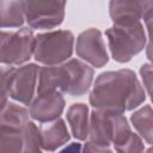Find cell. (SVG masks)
<instances>
[{
	"mask_svg": "<svg viewBox=\"0 0 153 153\" xmlns=\"http://www.w3.org/2000/svg\"><path fill=\"white\" fill-rule=\"evenodd\" d=\"M67 121L72 134L78 140H86L90 131L88 108L85 104H73L67 111Z\"/></svg>",
	"mask_w": 153,
	"mask_h": 153,
	"instance_id": "13",
	"label": "cell"
},
{
	"mask_svg": "<svg viewBox=\"0 0 153 153\" xmlns=\"http://www.w3.org/2000/svg\"><path fill=\"white\" fill-rule=\"evenodd\" d=\"M65 99L60 92H48L38 94L31 103L30 116L38 122H51L62 114Z\"/></svg>",
	"mask_w": 153,
	"mask_h": 153,
	"instance_id": "11",
	"label": "cell"
},
{
	"mask_svg": "<svg viewBox=\"0 0 153 153\" xmlns=\"http://www.w3.org/2000/svg\"><path fill=\"white\" fill-rule=\"evenodd\" d=\"M29 122V112L25 108L10 102L1 106V126L24 129Z\"/></svg>",
	"mask_w": 153,
	"mask_h": 153,
	"instance_id": "16",
	"label": "cell"
},
{
	"mask_svg": "<svg viewBox=\"0 0 153 153\" xmlns=\"http://www.w3.org/2000/svg\"><path fill=\"white\" fill-rule=\"evenodd\" d=\"M145 24L148 31V42H153V13L145 19Z\"/></svg>",
	"mask_w": 153,
	"mask_h": 153,
	"instance_id": "23",
	"label": "cell"
},
{
	"mask_svg": "<svg viewBox=\"0 0 153 153\" xmlns=\"http://www.w3.org/2000/svg\"><path fill=\"white\" fill-rule=\"evenodd\" d=\"M24 1H0L1 27H18L24 23Z\"/></svg>",
	"mask_w": 153,
	"mask_h": 153,
	"instance_id": "14",
	"label": "cell"
},
{
	"mask_svg": "<svg viewBox=\"0 0 153 153\" xmlns=\"http://www.w3.org/2000/svg\"><path fill=\"white\" fill-rule=\"evenodd\" d=\"M39 130L33 122H29L24 128V147L23 153H42L41 152Z\"/></svg>",
	"mask_w": 153,
	"mask_h": 153,
	"instance_id": "18",
	"label": "cell"
},
{
	"mask_svg": "<svg viewBox=\"0 0 153 153\" xmlns=\"http://www.w3.org/2000/svg\"><path fill=\"white\" fill-rule=\"evenodd\" d=\"M36 37L29 27L14 32H1L0 60L5 65H20L27 61L35 53Z\"/></svg>",
	"mask_w": 153,
	"mask_h": 153,
	"instance_id": "7",
	"label": "cell"
},
{
	"mask_svg": "<svg viewBox=\"0 0 153 153\" xmlns=\"http://www.w3.org/2000/svg\"><path fill=\"white\" fill-rule=\"evenodd\" d=\"M117 153H143V142L139 135L131 133L123 142L115 146Z\"/></svg>",
	"mask_w": 153,
	"mask_h": 153,
	"instance_id": "19",
	"label": "cell"
},
{
	"mask_svg": "<svg viewBox=\"0 0 153 153\" xmlns=\"http://www.w3.org/2000/svg\"><path fill=\"white\" fill-rule=\"evenodd\" d=\"M105 35L111 55L117 62H128L146 44L145 30L140 22L114 24L105 31Z\"/></svg>",
	"mask_w": 153,
	"mask_h": 153,
	"instance_id": "4",
	"label": "cell"
},
{
	"mask_svg": "<svg viewBox=\"0 0 153 153\" xmlns=\"http://www.w3.org/2000/svg\"><path fill=\"white\" fill-rule=\"evenodd\" d=\"M146 153H153V147H151V148H149V149H148Z\"/></svg>",
	"mask_w": 153,
	"mask_h": 153,
	"instance_id": "25",
	"label": "cell"
},
{
	"mask_svg": "<svg viewBox=\"0 0 153 153\" xmlns=\"http://www.w3.org/2000/svg\"><path fill=\"white\" fill-rule=\"evenodd\" d=\"M145 98V91L137 76L130 69L99 74L90 93L92 106L118 114L137 108Z\"/></svg>",
	"mask_w": 153,
	"mask_h": 153,
	"instance_id": "1",
	"label": "cell"
},
{
	"mask_svg": "<svg viewBox=\"0 0 153 153\" xmlns=\"http://www.w3.org/2000/svg\"><path fill=\"white\" fill-rule=\"evenodd\" d=\"M76 54L93 67H103L108 63V53L102 32L98 29H88L76 38Z\"/></svg>",
	"mask_w": 153,
	"mask_h": 153,
	"instance_id": "9",
	"label": "cell"
},
{
	"mask_svg": "<svg viewBox=\"0 0 153 153\" xmlns=\"http://www.w3.org/2000/svg\"><path fill=\"white\" fill-rule=\"evenodd\" d=\"M131 134L127 118L118 112L93 110L90 117V142L99 147L120 145Z\"/></svg>",
	"mask_w": 153,
	"mask_h": 153,
	"instance_id": "3",
	"label": "cell"
},
{
	"mask_svg": "<svg viewBox=\"0 0 153 153\" xmlns=\"http://www.w3.org/2000/svg\"><path fill=\"white\" fill-rule=\"evenodd\" d=\"M74 36L71 31L57 30L36 36L35 59L44 65H59L71 57Z\"/></svg>",
	"mask_w": 153,
	"mask_h": 153,
	"instance_id": "6",
	"label": "cell"
},
{
	"mask_svg": "<svg viewBox=\"0 0 153 153\" xmlns=\"http://www.w3.org/2000/svg\"><path fill=\"white\" fill-rule=\"evenodd\" d=\"M146 55H147L148 60H151L153 63V42H148L147 48H146Z\"/></svg>",
	"mask_w": 153,
	"mask_h": 153,
	"instance_id": "24",
	"label": "cell"
},
{
	"mask_svg": "<svg viewBox=\"0 0 153 153\" xmlns=\"http://www.w3.org/2000/svg\"><path fill=\"white\" fill-rule=\"evenodd\" d=\"M93 69L79 60H69L57 67L39 69L37 93L65 92L71 96H82L90 88Z\"/></svg>",
	"mask_w": 153,
	"mask_h": 153,
	"instance_id": "2",
	"label": "cell"
},
{
	"mask_svg": "<svg viewBox=\"0 0 153 153\" xmlns=\"http://www.w3.org/2000/svg\"><path fill=\"white\" fill-rule=\"evenodd\" d=\"M39 67L30 63L22 66L19 68L13 67H2L1 69V86H2V105L6 102V97L10 96L11 98L23 103L30 104L35 87L37 82V78L39 75Z\"/></svg>",
	"mask_w": 153,
	"mask_h": 153,
	"instance_id": "5",
	"label": "cell"
},
{
	"mask_svg": "<svg viewBox=\"0 0 153 153\" xmlns=\"http://www.w3.org/2000/svg\"><path fill=\"white\" fill-rule=\"evenodd\" d=\"M131 123L145 141L153 143V109L149 105L135 111L131 115Z\"/></svg>",
	"mask_w": 153,
	"mask_h": 153,
	"instance_id": "17",
	"label": "cell"
},
{
	"mask_svg": "<svg viewBox=\"0 0 153 153\" xmlns=\"http://www.w3.org/2000/svg\"><path fill=\"white\" fill-rule=\"evenodd\" d=\"M140 75L143 80L145 87L151 96L153 97V63H145L140 68Z\"/></svg>",
	"mask_w": 153,
	"mask_h": 153,
	"instance_id": "20",
	"label": "cell"
},
{
	"mask_svg": "<svg viewBox=\"0 0 153 153\" xmlns=\"http://www.w3.org/2000/svg\"><path fill=\"white\" fill-rule=\"evenodd\" d=\"M39 137L42 148L48 152H53L69 140V133L67 130L65 121L61 118H56L41 126Z\"/></svg>",
	"mask_w": 153,
	"mask_h": 153,
	"instance_id": "12",
	"label": "cell"
},
{
	"mask_svg": "<svg viewBox=\"0 0 153 153\" xmlns=\"http://www.w3.org/2000/svg\"><path fill=\"white\" fill-rule=\"evenodd\" d=\"M59 153H84L81 151V145L78 142H73L71 145H68L67 147H65L62 151H60Z\"/></svg>",
	"mask_w": 153,
	"mask_h": 153,
	"instance_id": "22",
	"label": "cell"
},
{
	"mask_svg": "<svg viewBox=\"0 0 153 153\" xmlns=\"http://www.w3.org/2000/svg\"><path fill=\"white\" fill-rule=\"evenodd\" d=\"M84 153H112L108 147H99L92 142H87L84 146Z\"/></svg>",
	"mask_w": 153,
	"mask_h": 153,
	"instance_id": "21",
	"label": "cell"
},
{
	"mask_svg": "<svg viewBox=\"0 0 153 153\" xmlns=\"http://www.w3.org/2000/svg\"><path fill=\"white\" fill-rule=\"evenodd\" d=\"M151 99H152V102H153V97H152V98H151Z\"/></svg>",
	"mask_w": 153,
	"mask_h": 153,
	"instance_id": "26",
	"label": "cell"
},
{
	"mask_svg": "<svg viewBox=\"0 0 153 153\" xmlns=\"http://www.w3.org/2000/svg\"><path fill=\"white\" fill-rule=\"evenodd\" d=\"M109 10L114 24L134 23L153 13V1H111Z\"/></svg>",
	"mask_w": 153,
	"mask_h": 153,
	"instance_id": "10",
	"label": "cell"
},
{
	"mask_svg": "<svg viewBox=\"0 0 153 153\" xmlns=\"http://www.w3.org/2000/svg\"><path fill=\"white\" fill-rule=\"evenodd\" d=\"M24 129L0 126V153H23Z\"/></svg>",
	"mask_w": 153,
	"mask_h": 153,
	"instance_id": "15",
	"label": "cell"
},
{
	"mask_svg": "<svg viewBox=\"0 0 153 153\" xmlns=\"http://www.w3.org/2000/svg\"><path fill=\"white\" fill-rule=\"evenodd\" d=\"M63 1H24V13L32 29H53L60 25L65 17Z\"/></svg>",
	"mask_w": 153,
	"mask_h": 153,
	"instance_id": "8",
	"label": "cell"
}]
</instances>
